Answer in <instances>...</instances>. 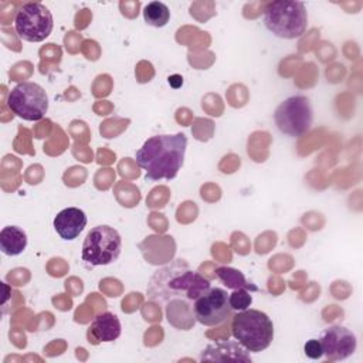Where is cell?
<instances>
[{
	"label": "cell",
	"mask_w": 363,
	"mask_h": 363,
	"mask_svg": "<svg viewBox=\"0 0 363 363\" xmlns=\"http://www.w3.org/2000/svg\"><path fill=\"white\" fill-rule=\"evenodd\" d=\"M210 288V281L193 271L184 259H174L152 275L147 298L156 305H167L173 299L194 302Z\"/></svg>",
	"instance_id": "6da1fadb"
},
{
	"label": "cell",
	"mask_w": 363,
	"mask_h": 363,
	"mask_svg": "<svg viewBox=\"0 0 363 363\" xmlns=\"http://www.w3.org/2000/svg\"><path fill=\"white\" fill-rule=\"evenodd\" d=\"M186 147L187 138L182 132L152 136L136 150V164L145 170L149 182L172 180L184 163Z\"/></svg>",
	"instance_id": "7a4b0ae2"
},
{
	"label": "cell",
	"mask_w": 363,
	"mask_h": 363,
	"mask_svg": "<svg viewBox=\"0 0 363 363\" xmlns=\"http://www.w3.org/2000/svg\"><path fill=\"white\" fill-rule=\"evenodd\" d=\"M231 333L248 352L258 353L272 343L274 323L262 311L244 309L233 316Z\"/></svg>",
	"instance_id": "3957f363"
},
{
	"label": "cell",
	"mask_w": 363,
	"mask_h": 363,
	"mask_svg": "<svg viewBox=\"0 0 363 363\" xmlns=\"http://www.w3.org/2000/svg\"><path fill=\"white\" fill-rule=\"evenodd\" d=\"M264 24L268 31L279 38H298L308 27L305 4L295 0L271 1L264 9Z\"/></svg>",
	"instance_id": "277c9868"
},
{
	"label": "cell",
	"mask_w": 363,
	"mask_h": 363,
	"mask_svg": "<svg viewBox=\"0 0 363 363\" xmlns=\"http://www.w3.org/2000/svg\"><path fill=\"white\" fill-rule=\"evenodd\" d=\"M122 250L119 233L109 225H96L89 230L82 242V261L92 267L109 265L118 259Z\"/></svg>",
	"instance_id": "5b68a950"
},
{
	"label": "cell",
	"mask_w": 363,
	"mask_h": 363,
	"mask_svg": "<svg viewBox=\"0 0 363 363\" xmlns=\"http://www.w3.org/2000/svg\"><path fill=\"white\" fill-rule=\"evenodd\" d=\"M7 106L24 121H40L48 111V95L37 82L24 81L11 88L7 95Z\"/></svg>",
	"instance_id": "8992f818"
},
{
	"label": "cell",
	"mask_w": 363,
	"mask_h": 363,
	"mask_svg": "<svg viewBox=\"0 0 363 363\" xmlns=\"http://www.w3.org/2000/svg\"><path fill=\"white\" fill-rule=\"evenodd\" d=\"M313 109L309 98L305 95H294L282 101L274 113V122L278 130L288 136H301L306 133L312 125Z\"/></svg>",
	"instance_id": "52a82bcc"
},
{
	"label": "cell",
	"mask_w": 363,
	"mask_h": 363,
	"mask_svg": "<svg viewBox=\"0 0 363 363\" xmlns=\"http://www.w3.org/2000/svg\"><path fill=\"white\" fill-rule=\"evenodd\" d=\"M54 18L51 11L41 3H24L16 13L14 28L17 35L28 43H41L52 31Z\"/></svg>",
	"instance_id": "ba28073f"
},
{
	"label": "cell",
	"mask_w": 363,
	"mask_h": 363,
	"mask_svg": "<svg viewBox=\"0 0 363 363\" xmlns=\"http://www.w3.org/2000/svg\"><path fill=\"white\" fill-rule=\"evenodd\" d=\"M228 294L223 288H210L200 295L193 305L194 319L204 326H218L224 323L231 313Z\"/></svg>",
	"instance_id": "9c48e42d"
},
{
	"label": "cell",
	"mask_w": 363,
	"mask_h": 363,
	"mask_svg": "<svg viewBox=\"0 0 363 363\" xmlns=\"http://www.w3.org/2000/svg\"><path fill=\"white\" fill-rule=\"evenodd\" d=\"M319 342L323 356L330 362L345 360L356 352L357 340L354 333L340 325H330L320 332Z\"/></svg>",
	"instance_id": "30bf717a"
},
{
	"label": "cell",
	"mask_w": 363,
	"mask_h": 363,
	"mask_svg": "<svg viewBox=\"0 0 363 363\" xmlns=\"http://www.w3.org/2000/svg\"><path fill=\"white\" fill-rule=\"evenodd\" d=\"M251 362L250 352L237 340H223L210 343L200 354V362Z\"/></svg>",
	"instance_id": "8fae6325"
},
{
	"label": "cell",
	"mask_w": 363,
	"mask_h": 363,
	"mask_svg": "<svg viewBox=\"0 0 363 363\" xmlns=\"http://www.w3.org/2000/svg\"><path fill=\"white\" fill-rule=\"evenodd\" d=\"M121 320L112 312H102L91 322L86 337L92 345L113 342L121 336Z\"/></svg>",
	"instance_id": "7c38bea8"
},
{
	"label": "cell",
	"mask_w": 363,
	"mask_h": 363,
	"mask_svg": "<svg viewBox=\"0 0 363 363\" xmlns=\"http://www.w3.org/2000/svg\"><path fill=\"white\" fill-rule=\"evenodd\" d=\"M86 225V216L78 207H67L54 217V228L57 234L65 240H75Z\"/></svg>",
	"instance_id": "4fadbf2b"
},
{
	"label": "cell",
	"mask_w": 363,
	"mask_h": 363,
	"mask_svg": "<svg viewBox=\"0 0 363 363\" xmlns=\"http://www.w3.org/2000/svg\"><path fill=\"white\" fill-rule=\"evenodd\" d=\"M27 247V234L17 225H6L0 231V250L9 257L20 255Z\"/></svg>",
	"instance_id": "5bb4252c"
},
{
	"label": "cell",
	"mask_w": 363,
	"mask_h": 363,
	"mask_svg": "<svg viewBox=\"0 0 363 363\" xmlns=\"http://www.w3.org/2000/svg\"><path fill=\"white\" fill-rule=\"evenodd\" d=\"M216 275L218 279L231 289H247V291H258V288L248 282L241 271L231 267H218L216 269Z\"/></svg>",
	"instance_id": "9a60e30c"
},
{
	"label": "cell",
	"mask_w": 363,
	"mask_h": 363,
	"mask_svg": "<svg viewBox=\"0 0 363 363\" xmlns=\"http://www.w3.org/2000/svg\"><path fill=\"white\" fill-rule=\"evenodd\" d=\"M143 18L152 27H164L170 20L169 7L162 1H150L143 7Z\"/></svg>",
	"instance_id": "2e32d148"
},
{
	"label": "cell",
	"mask_w": 363,
	"mask_h": 363,
	"mask_svg": "<svg viewBox=\"0 0 363 363\" xmlns=\"http://www.w3.org/2000/svg\"><path fill=\"white\" fill-rule=\"evenodd\" d=\"M228 301H230L231 309L240 312L250 308L252 302V296L247 289H233V292L228 294Z\"/></svg>",
	"instance_id": "e0dca14e"
},
{
	"label": "cell",
	"mask_w": 363,
	"mask_h": 363,
	"mask_svg": "<svg viewBox=\"0 0 363 363\" xmlns=\"http://www.w3.org/2000/svg\"><path fill=\"white\" fill-rule=\"evenodd\" d=\"M303 352L309 359H320L323 356V350H322V345L319 342V339H309L306 340V343L303 345Z\"/></svg>",
	"instance_id": "ac0fdd59"
}]
</instances>
